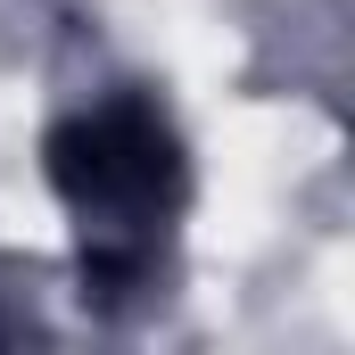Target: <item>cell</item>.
I'll return each mask as SVG.
<instances>
[{"label":"cell","mask_w":355,"mask_h":355,"mask_svg":"<svg viewBox=\"0 0 355 355\" xmlns=\"http://www.w3.org/2000/svg\"><path fill=\"white\" fill-rule=\"evenodd\" d=\"M42 182L75 223L83 306L124 322L166 297L190 215V141L157 91H99L42 132Z\"/></svg>","instance_id":"obj_1"},{"label":"cell","mask_w":355,"mask_h":355,"mask_svg":"<svg viewBox=\"0 0 355 355\" xmlns=\"http://www.w3.org/2000/svg\"><path fill=\"white\" fill-rule=\"evenodd\" d=\"M0 339H8V322H0Z\"/></svg>","instance_id":"obj_2"}]
</instances>
